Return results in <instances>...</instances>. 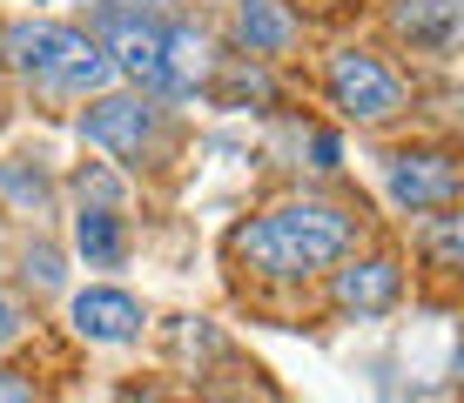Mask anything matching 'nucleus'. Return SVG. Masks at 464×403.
I'll list each match as a JSON object with an SVG mask.
<instances>
[{
  "instance_id": "obj_14",
  "label": "nucleus",
  "mask_w": 464,
  "mask_h": 403,
  "mask_svg": "<svg viewBox=\"0 0 464 403\" xmlns=\"http://www.w3.org/2000/svg\"><path fill=\"white\" fill-rule=\"evenodd\" d=\"M0 403H41V397H34V383H27L21 369H0Z\"/></svg>"
},
{
  "instance_id": "obj_13",
  "label": "nucleus",
  "mask_w": 464,
  "mask_h": 403,
  "mask_svg": "<svg viewBox=\"0 0 464 403\" xmlns=\"http://www.w3.org/2000/svg\"><path fill=\"white\" fill-rule=\"evenodd\" d=\"M216 94H222V101H269V81L256 74V68H236V74L222 81Z\"/></svg>"
},
{
  "instance_id": "obj_18",
  "label": "nucleus",
  "mask_w": 464,
  "mask_h": 403,
  "mask_svg": "<svg viewBox=\"0 0 464 403\" xmlns=\"http://www.w3.org/2000/svg\"><path fill=\"white\" fill-rule=\"evenodd\" d=\"M7 336H14V310L0 302V343H7Z\"/></svg>"
},
{
  "instance_id": "obj_10",
  "label": "nucleus",
  "mask_w": 464,
  "mask_h": 403,
  "mask_svg": "<svg viewBox=\"0 0 464 403\" xmlns=\"http://www.w3.org/2000/svg\"><path fill=\"white\" fill-rule=\"evenodd\" d=\"M236 41H243V54H283L296 41V21L283 0H243L236 7Z\"/></svg>"
},
{
  "instance_id": "obj_1",
  "label": "nucleus",
  "mask_w": 464,
  "mask_h": 403,
  "mask_svg": "<svg viewBox=\"0 0 464 403\" xmlns=\"http://www.w3.org/2000/svg\"><path fill=\"white\" fill-rule=\"evenodd\" d=\"M102 54L108 68L141 81V94H196L209 81V34L196 21H162V14H121L102 7Z\"/></svg>"
},
{
  "instance_id": "obj_4",
  "label": "nucleus",
  "mask_w": 464,
  "mask_h": 403,
  "mask_svg": "<svg viewBox=\"0 0 464 403\" xmlns=\"http://www.w3.org/2000/svg\"><path fill=\"white\" fill-rule=\"evenodd\" d=\"M324 88H330V101H337L350 121H383V115H397V108H404V81L383 68L377 54H363V47L330 54Z\"/></svg>"
},
{
  "instance_id": "obj_12",
  "label": "nucleus",
  "mask_w": 464,
  "mask_h": 403,
  "mask_svg": "<svg viewBox=\"0 0 464 403\" xmlns=\"http://www.w3.org/2000/svg\"><path fill=\"white\" fill-rule=\"evenodd\" d=\"M424 242H430V263L438 269H458V216H438Z\"/></svg>"
},
{
  "instance_id": "obj_11",
  "label": "nucleus",
  "mask_w": 464,
  "mask_h": 403,
  "mask_svg": "<svg viewBox=\"0 0 464 403\" xmlns=\"http://www.w3.org/2000/svg\"><path fill=\"white\" fill-rule=\"evenodd\" d=\"M74 249L88 255V269H115L121 249H128L121 216H115V208H82V216H74Z\"/></svg>"
},
{
  "instance_id": "obj_6",
  "label": "nucleus",
  "mask_w": 464,
  "mask_h": 403,
  "mask_svg": "<svg viewBox=\"0 0 464 403\" xmlns=\"http://www.w3.org/2000/svg\"><path fill=\"white\" fill-rule=\"evenodd\" d=\"M82 141L121 155V161H135V155L155 141V108L141 101V94H108V101L82 108Z\"/></svg>"
},
{
  "instance_id": "obj_3",
  "label": "nucleus",
  "mask_w": 464,
  "mask_h": 403,
  "mask_svg": "<svg viewBox=\"0 0 464 403\" xmlns=\"http://www.w3.org/2000/svg\"><path fill=\"white\" fill-rule=\"evenodd\" d=\"M0 54H7L14 74H27L47 94H88V88H102V81L115 74L108 54L94 47V34L61 27V21H14L7 34H0Z\"/></svg>"
},
{
  "instance_id": "obj_15",
  "label": "nucleus",
  "mask_w": 464,
  "mask_h": 403,
  "mask_svg": "<svg viewBox=\"0 0 464 403\" xmlns=\"http://www.w3.org/2000/svg\"><path fill=\"white\" fill-rule=\"evenodd\" d=\"M310 155H316V168H337V135H310Z\"/></svg>"
},
{
  "instance_id": "obj_5",
  "label": "nucleus",
  "mask_w": 464,
  "mask_h": 403,
  "mask_svg": "<svg viewBox=\"0 0 464 403\" xmlns=\"http://www.w3.org/2000/svg\"><path fill=\"white\" fill-rule=\"evenodd\" d=\"M383 188H391L397 208H451L458 202V161L438 155V149H404L383 161Z\"/></svg>"
},
{
  "instance_id": "obj_17",
  "label": "nucleus",
  "mask_w": 464,
  "mask_h": 403,
  "mask_svg": "<svg viewBox=\"0 0 464 403\" xmlns=\"http://www.w3.org/2000/svg\"><path fill=\"white\" fill-rule=\"evenodd\" d=\"M102 7H121V14H149V7H162V0H102Z\"/></svg>"
},
{
  "instance_id": "obj_2",
  "label": "nucleus",
  "mask_w": 464,
  "mask_h": 403,
  "mask_svg": "<svg viewBox=\"0 0 464 403\" xmlns=\"http://www.w3.org/2000/svg\"><path fill=\"white\" fill-rule=\"evenodd\" d=\"M229 249L256 276H276V283L316 276L350 249V216L330 202H283V208H263L256 222H243L229 235Z\"/></svg>"
},
{
  "instance_id": "obj_7",
  "label": "nucleus",
  "mask_w": 464,
  "mask_h": 403,
  "mask_svg": "<svg viewBox=\"0 0 464 403\" xmlns=\"http://www.w3.org/2000/svg\"><path fill=\"white\" fill-rule=\"evenodd\" d=\"M74 330H82L88 343H128V336L141 330V302L128 296V289H82V296H74Z\"/></svg>"
},
{
  "instance_id": "obj_19",
  "label": "nucleus",
  "mask_w": 464,
  "mask_h": 403,
  "mask_svg": "<svg viewBox=\"0 0 464 403\" xmlns=\"http://www.w3.org/2000/svg\"><path fill=\"white\" fill-rule=\"evenodd\" d=\"M135 403H162V397H135Z\"/></svg>"
},
{
  "instance_id": "obj_16",
  "label": "nucleus",
  "mask_w": 464,
  "mask_h": 403,
  "mask_svg": "<svg viewBox=\"0 0 464 403\" xmlns=\"http://www.w3.org/2000/svg\"><path fill=\"white\" fill-rule=\"evenodd\" d=\"M27 276H34V283H54L61 269H54V255H47V249H34V255H27Z\"/></svg>"
},
{
  "instance_id": "obj_8",
  "label": "nucleus",
  "mask_w": 464,
  "mask_h": 403,
  "mask_svg": "<svg viewBox=\"0 0 464 403\" xmlns=\"http://www.w3.org/2000/svg\"><path fill=\"white\" fill-rule=\"evenodd\" d=\"M397 289H404V276H397L391 255H363V263L337 269V310L377 316V310H391V302H397Z\"/></svg>"
},
{
  "instance_id": "obj_9",
  "label": "nucleus",
  "mask_w": 464,
  "mask_h": 403,
  "mask_svg": "<svg viewBox=\"0 0 464 403\" xmlns=\"http://www.w3.org/2000/svg\"><path fill=\"white\" fill-rule=\"evenodd\" d=\"M391 27L424 54H451L458 47V0H391Z\"/></svg>"
}]
</instances>
